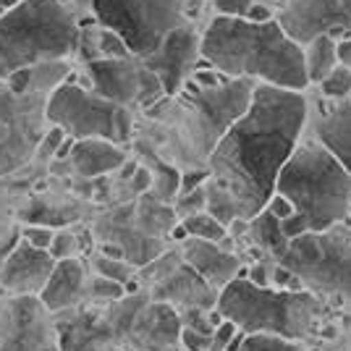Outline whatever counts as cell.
Wrapping results in <instances>:
<instances>
[{
    "label": "cell",
    "mask_w": 351,
    "mask_h": 351,
    "mask_svg": "<svg viewBox=\"0 0 351 351\" xmlns=\"http://www.w3.org/2000/svg\"><path fill=\"white\" fill-rule=\"evenodd\" d=\"M181 346L186 351H210L213 349V336H205V333H197L191 328H184L181 330Z\"/></svg>",
    "instance_id": "8d00e7d4"
},
{
    "label": "cell",
    "mask_w": 351,
    "mask_h": 351,
    "mask_svg": "<svg viewBox=\"0 0 351 351\" xmlns=\"http://www.w3.org/2000/svg\"><path fill=\"white\" fill-rule=\"evenodd\" d=\"M244 19L254 21V24H267V21H273V19H278V16H273V11H270L267 5H263V3H252V8L247 11Z\"/></svg>",
    "instance_id": "60d3db41"
},
{
    "label": "cell",
    "mask_w": 351,
    "mask_h": 351,
    "mask_svg": "<svg viewBox=\"0 0 351 351\" xmlns=\"http://www.w3.org/2000/svg\"><path fill=\"white\" fill-rule=\"evenodd\" d=\"M317 89H320V97L328 100V103L346 100V97H351V71L346 66H338L336 71L330 73Z\"/></svg>",
    "instance_id": "4316f807"
},
{
    "label": "cell",
    "mask_w": 351,
    "mask_h": 351,
    "mask_svg": "<svg viewBox=\"0 0 351 351\" xmlns=\"http://www.w3.org/2000/svg\"><path fill=\"white\" fill-rule=\"evenodd\" d=\"M79 239L73 231H56V239H53V247H50V254L56 257V263L60 260H76V254H79Z\"/></svg>",
    "instance_id": "1f68e13d"
},
{
    "label": "cell",
    "mask_w": 351,
    "mask_h": 351,
    "mask_svg": "<svg viewBox=\"0 0 351 351\" xmlns=\"http://www.w3.org/2000/svg\"><path fill=\"white\" fill-rule=\"evenodd\" d=\"M304 66H307V79L309 84H317L336 71L338 66V43L330 40L328 34H322L317 40H312L309 45H304Z\"/></svg>",
    "instance_id": "ffe728a7"
},
{
    "label": "cell",
    "mask_w": 351,
    "mask_h": 351,
    "mask_svg": "<svg viewBox=\"0 0 351 351\" xmlns=\"http://www.w3.org/2000/svg\"><path fill=\"white\" fill-rule=\"evenodd\" d=\"M249 239L254 241V247H260L267 252L276 263L286 254L289 249V239L283 234V223L278 218H273L267 210H263L257 218L249 220Z\"/></svg>",
    "instance_id": "44dd1931"
},
{
    "label": "cell",
    "mask_w": 351,
    "mask_h": 351,
    "mask_svg": "<svg viewBox=\"0 0 351 351\" xmlns=\"http://www.w3.org/2000/svg\"><path fill=\"white\" fill-rule=\"evenodd\" d=\"M315 139L351 171V97L322 108L315 121Z\"/></svg>",
    "instance_id": "ac0fdd59"
},
{
    "label": "cell",
    "mask_w": 351,
    "mask_h": 351,
    "mask_svg": "<svg viewBox=\"0 0 351 351\" xmlns=\"http://www.w3.org/2000/svg\"><path fill=\"white\" fill-rule=\"evenodd\" d=\"M45 121L50 126H60L76 142L105 139L121 147L132 139L129 108H121L71 82L53 89L45 103Z\"/></svg>",
    "instance_id": "ba28073f"
},
{
    "label": "cell",
    "mask_w": 351,
    "mask_h": 351,
    "mask_svg": "<svg viewBox=\"0 0 351 351\" xmlns=\"http://www.w3.org/2000/svg\"><path fill=\"white\" fill-rule=\"evenodd\" d=\"M189 0H89L103 29L116 32L134 58H149L184 21Z\"/></svg>",
    "instance_id": "9c48e42d"
},
{
    "label": "cell",
    "mask_w": 351,
    "mask_h": 351,
    "mask_svg": "<svg viewBox=\"0 0 351 351\" xmlns=\"http://www.w3.org/2000/svg\"><path fill=\"white\" fill-rule=\"evenodd\" d=\"M220 293L207 283L202 276H197L189 265L184 263L171 278H165L160 286L152 289V299L168 304V307L186 309H215Z\"/></svg>",
    "instance_id": "2e32d148"
},
{
    "label": "cell",
    "mask_w": 351,
    "mask_h": 351,
    "mask_svg": "<svg viewBox=\"0 0 351 351\" xmlns=\"http://www.w3.org/2000/svg\"><path fill=\"white\" fill-rule=\"evenodd\" d=\"M278 265L299 276L315 296L328 293L351 302V231L343 223L325 234L291 239Z\"/></svg>",
    "instance_id": "52a82bcc"
},
{
    "label": "cell",
    "mask_w": 351,
    "mask_h": 351,
    "mask_svg": "<svg viewBox=\"0 0 351 351\" xmlns=\"http://www.w3.org/2000/svg\"><path fill=\"white\" fill-rule=\"evenodd\" d=\"M241 351H302V346L289 341V338L270 336V333H254V336H247Z\"/></svg>",
    "instance_id": "f1b7e54d"
},
{
    "label": "cell",
    "mask_w": 351,
    "mask_h": 351,
    "mask_svg": "<svg viewBox=\"0 0 351 351\" xmlns=\"http://www.w3.org/2000/svg\"><path fill=\"white\" fill-rule=\"evenodd\" d=\"M103 58H134L129 45L118 37L116 32L100 29V60Z\"/></svg>",
    "instance_id": "d6a6232c"
},
{
    "label": "cell",
    "mask_w": 351,
    "mask_h": 351,
    "mask_svg": "<svg viewBox=\"0 0 351 351\" xmlns=\"http://www.w3.org/2000/svg\"><path fill=\"white\" fill-rule=\"evenodd\" d=\"M132 189H134V194H142V197L152 189V171H149V168H145V165L136 168V173H134V178H132Z\"/></svg>",
    "instance_id": "ab89813d"
},
{
    "label": "cell",
    "mask_w": 351,
    "mask_h": 351,
    "mask_svg": "<svg viewBox=\"0 0 351 351\" xmlns=\"http://www.w3.org/2000/svg\"><path fill=\"white\" fill-rule=\"evenodd\" d=\"M79 24L60 0H21L0 16V82L79 47Z\"/></svg>",
    "instance_id": "277c9868"
},
{
    "label": "cell",
    "mask_w": 351,
    "mask_h": 351,
    "mask_svg": "<svg viewBox=\"0 0 351 351\" xmlns=\"http://www.w3.org/2000/svg\"><path fill=\"white\" fill-rule=\"evenodd\" d=\"M218 16H247L252 0H213Z\"/></svg>",
    "instance_id": "f35d334b"
},
{
    "label": "cell",
    "mask_w": 351,
    "mask_h": 351,
    "mask_svg": "<svg viewBox=\"0 0 351 351\" xmlns=\"http://www.w3.org/2000/svg\"><path fill=\"white\" fill-rule=\"evenodd\" d=\"M202 60L228 79L291 92L309 87L304 47L283 32L278 19L254 24L244 16H215L202 34Z\"/></svg>",
    "instance_id": "7a4b0ae2"
},
{
    "label": "cell",
    "mask_w": 351,
    "mask_h": 351,
    "mask_svg": "<svg viewBox=\"0 0 351 351\" xmlns=\"http://www.w3.org/2000/svg\"><path fill=\"white\" fill-rule=\"evenodd\" d=\"M338 63L346 66V69L351 71V34L346 37V40L338 43Z\"/></svg>",
    "instance_id": "b9f144b4"
},
{
    "label": "cell",
    "mask_w": 351,
    "mask_h": 351,
    "mask_svg": "<svg viewBox=\"0 0 351 351\" xmlns=\"http://www.w3.org/2000/svg\"><path fill=\"white\" fill-rule=\"evenodd\" d=\"M276 194L293 205V218L283 223L286 239L325 234L351 215V171L315 136L302 142L278 176Z\"/></svg>",
    "instance_id": "3957f363"
},
{
    "label": "cell",
    "mask_w": 351,
    "mask_h": 351,
    "mask_svg": "<svg viewBox=\"0 0 351 351\" xmlns=\"http://www.w3.org/2000/svg\"><path fill=\"white\" fill-rule=\"evenodd\" d=\"M53 239H56V231H53L50 226H24V228H21V241H27V244L34 249L50 252Z\"/></svg>",
    "instance_id": "836d02e7"
},
{
    "label": "cell",
    "mask_w": 351,
    "mask_h": 351,
    "mask_svg": "<svg viewBox=\"0 0 351 351\" xmlns=\"http://www.w3.org/2000/svg\"><path fill=\"white\" fill-rule=\"evenodd\" d=\"M309 118L304 92L260 84L249 110L210 155V173L231 194L244 220L257 218L273 199L278 176L291 160Z\"/></svg>",
    "instance_id": "6da1fadb"
},
{
    "label": "cell",
    "mask_w": 351,
    "mask_h": 351,
    "mask_svg": "<svg viewBox=\"0 0 351 351\" xmlns=\"http://www.w3.org/2000/svg\"><path fill=\"white\" fill-rule=\"evenodd\" d=\"M56 257L45 249H34L27 241H19L0 267V286L14 296H37L47 286L56 270Z\"/></svg>",
    "instance_id": "4fadbf2b"
},
{
    "label": "cell",
    "mask_w": 351,
    "mask_h": 351,
    "mask_svg": "<svg viewBox=\"0 0 351 351\" xmlns=\"http://www.w3.org/2000/svg\"><path fill=\"white\" fill-rule=\"evenodd\" d=\"M171 239H176V241H181V244H184V241L189 239V234H186V228H184V223H178V226H176L173 231H171Z\"/></svg>",
    "instance_id": "f6af8a7d"
},
{
    "label": "cell",
    "mask_w": 351,
    "mask_h": 351,
    "mask_svg": "<svg viewBox=\"0 0 351 351\" xmlns=\"http://www.w3.org/2000/svg\"><path fill=\"white\" fill-rule=\"evenodd\" d=\"M71 165L73 171L84 178H97L110 171H118L126 165V152L123 147L113 145V142H105V139H84V142H76L71 152Z\"/></svg>",
    "instance_id": "d6986e66"
},
{
    "label": "cell",
    "mask_w": 351,
    "mask_h": 351,
    "mask_svg": "<svg viewBox=\"0 0 351 351\" xmlns=\"http://www.w3.org/2000/svg\"><path fill=\"white\" fill-rule=\"evenodd\" d=\"M215 309L226 320L236 322L247 336L270 333L299 343L315 333L322 302L312 291H280L273 286L260 289L236 278L220 291Z\"/></svg>",
    "instance_id": "5b68a950"
},
{
    "label": "cell",
    "mask_w": 351,
    "mask_h": 351,
    "mask_svg": "<svg viewBox=\"0 0 351 351\" xmlns=\"http://www.w3.org/2000/svg\"><path fill=\"white\" fill-rule=\"evenodd\" d=\"M32 79H34V69H21V71L11 73L5 79V84H8V89L14 92L16 97H27L32 87Z\"/></svg>",
    "instance_id": "d590c367"
},
{
    "label": "cell",
    "mask_w": 351,
    "mask_h": 351,
    "mask_svg": "<svg viewBox=\"0 0 351 351\" xmlns=\"http://www.w3.org/2000/svg\"><path fill=\"white\" fill-rule=\"evenodd\" d=\"M244 341H247V333H244V330H239V333L231 338V343H228V349H226V351H241Z\"/></svg>",
    "instance_id": "ee69618b"
},
{
    "label": "cell",
    "mask_w": 351,
    "mask_h": 351,
    "mask_svg": "<svg viewBox=\"0 0 351 351\" xmlns=\"http://www.w3.org/2000/svg\"><path fill=\"white\" fill-rule=\"evenodd\" d=\"M278 24L302 47L322 34L341 43L351 34V0H286Z\"/></svg>",
    "instance_id": "8fae6325"
},
{
    "label": "cell",
    "mask_w": 351,
    "mask_h": 351,
    "mask_svg": "<svg viewBox=\"0 0 351 351\" xmlns=\"http://www.w3.org/2000/svg\"><path fill=\"white\" fill-rule=\"evenodd\" d=\"M95 270H97V276H103L108 280H116L121 286H129L136 278V273H139L129 260H108L103 254L95 260Z\"/></svg>",
    "instance_id": "83f0119b"
},
{
    "label": "cell",
    "mask_w": 351,
    "mask_h": 351,
    "mask_svg": "<svg viewBox=\"0 0 351 351\" xmlns=\"http://www.w3.org/2000/svg\"><path fill=\"white\" fill-rule=\"evenodd\" d=\"M181 220H176V207L165 205L160 199H155L152 194H145L142 205L136 210V228L142 234L158 239L162 234H171Z\"/></svg>",
    "instance_id": "7402d4cb"
},
{
    "label": "cell",
    "mask_w": 351,
    "mask_h": 351,
    "mask_svg": "<svg viewBox=\"0 0 351 351\" xmlns=\"http://www.w3.org/2000/svg\"><path fill=\"white\" fill-rule=\"evenodd\" d=\"M181 254H184V263L189 265L197 276H202L218 293L228 283H234L239 278V270L244 267L236 252H228L220 244L202 241V239H186L181 244Z\"/></svg>",
    "instance_id": "9a60e30c"
},
{
    "label": "cell",
    "mask_w": 351,
    "mask_h": 351,
    "mask_svg": "<svg viewBox=\"0 0 351 351\" xmlns=\"http://www.w3.org/2000/svg\"><path fill=\"white\" fill-rule=\"evenodd\" d=\"M100 254L108 257V260H126V252L118 247V244H113V241H105L103 247H100Z\"/></svg>",
    "instance_id": "7bdbcfd3"
},
{
    "label": "cell",
    "mask_w": 351,
    "mask_h": 351,
    "mask_svg": "<svg viewBox=\"0 0 351 351\" xmlns=\"http://www.w3.org/2000/svg\"><path fill=\"white\" fill-rule=\"evenodd\" d=\"M205 186L197 191H189V194H181V197L176 199V215H181V220L189 218V215H197V213H207V189Z\"/></svg>",
    "instance_id": "4dcf8cb0"
},
{
    "label": "cell",
    "mask_w": 351,
    "mask_h": 351,
    "mask_svg": "<svg viewBox=\"0 0 351 351\" xmlns=\"http://www.w3.org/2000/svg\"><path fill=\"white\" fill-rule=\"evenodd\" d=\"M189 239H202V241H213V244H220L228 239V228L218 223L210 213H197V215H189V218L181 220Z\"/></svg>",
    "instance_id": "d4e9b609"
},
{
    "label": "cell",
    "mask_w": 351,
    "mask_h": 351,
    "mask_svg": "<svg viewBox=\"0 0 351 351\" xmlns=\"http://www.w3.org/2000/svg\"><path fill=\"white\" fill-rule=\"evenodd\" d=\"M95 95L121 108L139 105L145 63L139 58H103L87 66Z\"/></svg>",
    "instance_id": "5bb4252c"
},
{
    "label": "cell",
    "mask_w": 351,
    "mask_h": 351,
    "mask_svg": "<svg viewBox=\"0 0 351 351\" xmlns=\"http://www.w3.org/2000/svg\"><path fill=\"white\" fill-rule=\"evenodd\" d=\"M149 155V160H152V189H155V199H160V202H171V199H176L178 197V189H181V173L176 171V168H171L168 162L158 160L152 152H147Z\"/></svg>",
    "instance_id": "603a6c76"
},
{
    "label": "cell",
    "mask_w": 351,
    "mask_h": 351,
    "mask_svg": "<svg viewBox=\"0 0 351 351\" xmlns=\"http://www.w3.org/2000/svg\"><path fill=\"white\" fill-rule=\"evenodd\" d=\"M19 3H21V0H0V16L5 14V11H11V8L19 5Z\"/></svg>",
    "instance_id": "bcb514c9"
},
{
    "label": "cell",
    "mask_w": 351,
    "mask_h": 351,
    "mask_svg": "<svg viewBox=\"0 0 351 351\" xmlns=\"http://www.w3.org/2000/svg\"><path fill=\"white\" fill-rule=\"evenodd\" d=\"M45 110L37 113L34 97H16L0 82V178L21 168L43 142Z\"/></svg>",
    "instance_id": "30bf717a"
},
{
    "label": "cell",
    "mask_w": 351,
    "mask_h": 351,
    "mask_svg": "<svg viewBox=\"0 0 351 351\" xmlns=\"http://www.w3.org/2000/svg\"><path fill=\"white\" fill-rule=\"evenodd\" d=\"M181 265H184V254H181V252H162L160 257H155L149 265L139 267L136 278H139V283L147 280V283L155 289V286H160L165 278H171Z\"/></svg>",
    "instance_id": "cb8c5ba5"
},
{
    "label": "cell",
    "mask_w": 351,
    "mask_h": 351,
    "mask_svg": "<svg viewBox=\"0 0 351 351\" xmlns=\"http://www.w3.org/2000/svg\"><path fill=\"white\" fill-rule=\"evenodd\" d=\"M69 139V134L63 132L60 126H50V132H45L43 142H40V147H37V155L43 158V160H47V158H56L58 155L60 145Z\"/></svg>",
    "instance_id": "e575fe53"
},
{
    "label": "cell",
    "mask_w": 351,
    "mask_h": 351,
    "mask_svg": "<svg viewBox=\"0 0 351 351\" xmlns=\"http://www.w3.org/2000/svg\"><path fill=\"white\" fill-rule=\"evenodd\" d=\"M197 58H202V37L191 29L189 24H181L142 63L149 71L160 76L162 87H165V97H176L181 92V87L186 84V76H189Z\"/></svg>",
    "instance_id": "7c38bea8"
},
{
    "label": "cell",
    "mask_w": 351,
    "mask_h": 351,
    "mask_svg": "<svg viewBox=\"0 0 351 351\" xmlns=\"http://www.w3.org/2000/svg\"><path fill=\"white\" fill-rule=\"evenodd\" d=\"M84 293H87L84 265L79 260H60L40 293V304L47 312H63V309L76 307L84 299Z\"/></svg>",
    "instance_id": "e0dca14e"
},
{
    "label": "cell",
    "mask_w": 351,
    "mask_h": 351,
    "mask_svg": "<svg viewBox=\"0 0 351 351\" xmlns=\"http://www.w3.org/2000/svg\"><path fill=\"white\" fill-rule=\"evenodd\" d=\"M205 189H207V213L218 220V223H223V226L228 228L234 220L241 218V215H239V207H236V202L231 199V194L220 189L213 178L207 181Z\"/></svg>",
    "instance_id": "484cf974"
},
{
    "label": "cell",
    "mask_w": 351,
    "mask_h": 351,
    "mask_svg": "<svg viewBox=\"0 0 351 351\" xmlns=\"http://www.w3.org/2000/svg\"><path fill=\"white\" fill-rule=\"evenodd\" d=\"M87 293L92 299H103V302H121L126 299V286H121L116 280H108L103 276H95V278L87 283Z\"/></svg>",
    "instance_id": "f546056e"
},
{
    "label": "cell",
    "mask_w": 351,
    "mask_h": 351,
    "mask_svg": "<svg viewBox=\"0 0 351 351\" xmlns=\"http://www.w3.org/2000/svg\"><path fill=\"white\" fill-rule=\"evenodd\" d=\"M257 82L252 79H226L215 87H202L189 79L178 92V121L191 152H197L202 162H210L220 139L228 134L239 118L249 110L254 100Z\"/></svg>",
    "instance_id": "8992f818"
},
{
    "label": "cell",
    "mask_w": 351,
    "mask_h": 351,
    "mask_svg": "<svg viewBox=\"0 0 351 351\" xmlns=\"http://www.w3.org/2000/svg\"><path fill=\"white\" fill-rule=\"evenodd\" d=\"M265 210H267L273 218H278L280 223L291 220L293 213H296V210H293V205L289 202V199H286V197H283V194H273V199L267 202V207H265Z\"/></svg>",
    "instance_id": "74e56055"
}]
</instances>
